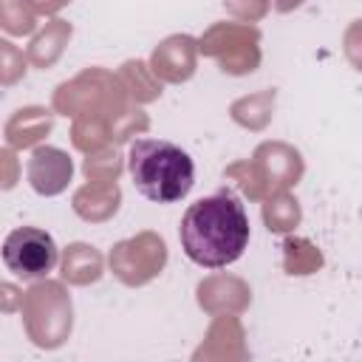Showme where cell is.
<instances>
[{
	"mask_svg": "<svg viewBox=\"0 0 362 362\" xmlns=\"http://www.w3.org/2000/svg\"><path fill=\"white\" fill-rule=\"evenodd\" d=\"M187 257L206 269L235 263L249 246V218L238 195L221 189L189 204L178 226Z\"/></svg>",
	"mask_w": 362,
	"mask_h": 362,
	"instance_id": "cell-1",
	"label": "cell"
},
{
	"mask_svg": "<svg viewBox=\"0 0 362 362\" xmlns=\"http://www.w3.org/2000/svg\"><path fill=\"white\" fill-rule=\"evenodd\" d=\"M127 167L136 189L156 204L181 201L195 181L192 158L164 139H136L127 153Z\"/></svg>",
	"mask_w": 362,
	"mask_h": 362,
	"instance_id": "cell-2",
	"label": "cell"
},
{
	"mask_svg": "<svg viewBox=\"0 0 362 362\" xmlns=\"http://www.w3.org/2000/svg\"><path fill=\"white\" fill-rule=\"evenodd\" d=\"M57 260H59V249L45 229L20 226L8 232V238L3 240V263L20 280L45 277L48 272H54Z\"/></svg>",
	"mask_w": 362,
	"mask_h": 362,
	"instance_id": "cell-3",
	"label": "cell"
}]
</instances>
